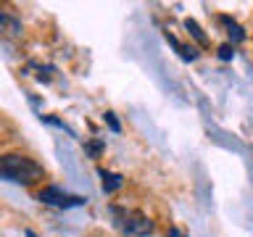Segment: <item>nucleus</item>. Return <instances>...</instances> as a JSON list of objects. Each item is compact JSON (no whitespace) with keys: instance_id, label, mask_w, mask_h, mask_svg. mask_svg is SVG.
I'll list each match as a JSON object with an SVG mask.
<instances>
[{"instance_id":"obj_1","label":"nucleus","mask_w":253,"mask_h":237,"mask_svg":"<svg viewBox=\"0 0 253 237\" xmlns=\"http://www.w3.org/2000/svg\"><path fill=\"white\" fill-rule=\"evenodd\" d=\"M42 177H45V169L35 158L19 156V153L0 156V179H11L16 185H32V182H37Z\"/></svg>"},{"instance_id":"obj_2","label":"nucleus","mask_w":253,"mask_h":237,"mask_svg":"<svg viewBox=\"0 0 253 237\" xmlns=\"http://www.w3.org/2000/svg\"><path fill=\"white\" fill-rule=\"evenodd\" d=\"M37 200L45 203V205H53V208H71V205H84L87 200L79 195H69L63 193L61 187H45L37 193Z\"/></svg>"},{"instance_id":"obj_3","label":"nucleus","mask_w":253,"mask_h":237,"mask_svg":"<svg viewBox=\"0 0 253 237\" xmlns=\"http://www.w3.org/2000/svg\"><path fill=\"white\" fill-rule=\"evenodd\" d=\"M122 229L132 237H145V235L153 232V221L140 211H129L122 216Z\"/></svg>"},{"instance_id":"obj_4","label":"nucleus","mask_w":253,"mask_h":237,"mask_svg":"<svg viewBox=\"0 0 253 237\" xmlns=\"http://www.w3.org/2000/svg\"><path fill=\"white\" fill-rule=\"evenodd\" d=\"M219 24L227 29L229 45H232V42H243V40H245V32H243V27L235 19H229V16H219Z\"/></svg>"},{"instance_id":"obj_5","label":"nucleus","mask_w":253,"mask_h":237,"mask_svg":"<svg viewBox=\"0 0 253 237\" xmlns=\"http://www.w3.org/2000/svg\"><path fill=\"white\" fill-rule=\"evenodd\" d=\"M0 29L5 32V35H11V37H19L21 35V24L16 16H11L8 11H0Z\"/></svg>"},{"instance_id":"obj_6","label":"nucleus","mask_w":253,"mask_h":237,"mask_svg":"<svg viewBox=\"0 0 253 237\" xmlns=\"http://www.w3.org/2000/svg\"><path fill=\"white\" fill-rule=\"evenodd\" d=\"M98 174L103 177V193H116V190L124 185L122 174H111V171H106V169H100Z\"/></svg>"},{"instance_id":"obj_7","label":"nucleus","mask_w":253,"mask_h":237,"mask_svg":"<svg viewBox=\"0 0 253 237\" xmlns=\"http://www.w3.org/2000/svg\"><path fill=\"white\" fill-rule=\"evenodd\" d=\"M185 29H187L190 35H193V37L198 40V45H201V47H206V45H209V37L203 35V29L198 27V21H193V19H187V21H185Z\"/></svg>"},{"instance_id":"obj_8","label":"nucleus","mask_w":253,"mask_h":237,"mask_svg":"<svg viewBox=\"0 0 253 237\" xmlns=\"http://www.w3.org/2000/svg\"><path fill=\"white\" fill-rule=\"evenodd\" d=\"M166 40H169V42H171L174 47H177V50H179V55H182V58H185V61H195V58H198L195 47H187V45H182L179 40H174L171 35H166Z\"/></svg>"},{"instance_id":"obj_9","label":"nucleus","mask_w":253,"mask_h":237,"mask_svg":"<svg viewBox=\"0 0 253 237\" xmlns=\"http://www.w3.org/2000/svg\"><path fill=\"white\" fill-rule=\"evenodd\" d=\"M103 148H106V145H103L100 140H92V142H87V145H84V150H87L92 158H98V156L103 153Z\"/></svg>"},{"instance_id":"obj_10","label":"nucleus","mask_w":253,"mask_h":237,"mask_svg":"<svg viewBox=\"0 0 253 237\" xmlns=\"http://www.w3.org/2000/svg\"><path fill=\"white\" fill-rule=\"evenodd\" d=\"M232 55H235V47L229 45V42H224V45L219 47V58L221 61H232Z\"/></svg>"},{"instance_id":"obj_11","label":"nucleus","mask_w":253,"mask_h":237,"mask_svg":"<svg viewBox=\"0 0 253 237\" xmlns=\"http://www.w3.org/2000/svg\"><path fill=\"white\" fill-rule=\"evenodd\" d=\"M106 124H108L114 132H122V124L116 121V116H114V114H106Z\"/></svg>"},{"instance_id":"obj_12","label":"nucleus","mask_w":253,"mask_h":237,"mask_svg":"<svg viewBox=\"0 0 253 237\" xmlns=\"http://www.w3.org/2000/svg\"><path fill=\"white\" fill-rule=\"evenodd\" d=\"M166 237H185V235H182L179 229H174V227H171V229H169V235H166Z\"/></svg>"}]
</instances>
